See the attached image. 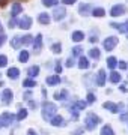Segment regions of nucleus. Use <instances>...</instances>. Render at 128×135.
<instances>
[{"mask_svg": "<svg viewBox=\"0 0 128 135\" xmlns=\"http://www.w3.org/2000/svg\"><path fill=\"white\" fill-rule=\"evenodd\" d=\"M57 113V107L56 104H51V102H44L42 105V117L44 120H51Z\"/></svg>", "mask_w": 128, "mask_h": 135, "instance_id": "nucleus-1", "label": "nucleus"}, {"mask_svg": "<svg viewBox=\"0 0 128 135\" xmlns=\"http://www.w3.org/2000/svg\"><path fill=\"white\" fill-rule=\"evenodd\" d=\"M99 117L94 113H89L88 116H86V120H84V125H86V129L88 131H94L97 128V125L99 123Z\"/></svg>", "mask_w": 128, "mask_h": 135, "instance_id": "nucleus-2", "label": "nucleus"}, {"mask_svg": "<svg viewBox=\"0 0 128 135\" xmlns=\"http://www.w3.org/2000/svg\"><path fill=\"white\" fill-rule=\"evenodd\" d=\"M118 41L119 39L116 38V36H108V38H106L103 41V47H104V50L106 51H112V50L118 45Z\"/></svg>", "mask_w": 128, "mask_h": 135, "instance_id": "nucleus-3", "label": "nucleus"}, {"mask_svg": "<svg viewBox=\"0 0 128 135\" xmlns=\"http://www.w3.org/2000/svg\"><path fill=\"white\" fill-rule=\"evenodd\" d=\"M65 17H66V9H65V6H56L54 11H53L54 21H62Z\"/></svg>", "mask_w": 128, "mask_h": 135, "instance_id": "nucleus-4", "label": "nucleus"}, {"mask_svg": "<svg viewBox=\"0 0 128 135\" xmlns=\"http://www.w3.org/2000/svg\"><path fill=\"white\" fill-rule=\"evenodd\" d=\"M17 24H18V27L23 30H27L32 27V18L30 17H27V15H24V17H20L18 18V21H17Z\"/></svg>", "mask_w": 128, "mask_h": 135, "instance_id": "nucleus-5", "label": "nucleus"}, {"mask_svg": "<svg viewBox=\"0 0 128 135\" xmlns=\"http://www.w3.org/2000/svg\"><path fill=\"white\" fill-rule=\"evenodd\" d=\"M12 122H14V114H11V113H3L0 116V123H2V126H5V128L11 126Z\"/></svg>", "mask_w": 128, "mask_h": 135, "instance_id": "nucleus-6", "label": "nucleus"}, {"mask_svg": "<svg viewBox=\"0 0 128 135\" xmlns=\"http://www.w3.org/2000/svg\"><path fill=\"white\" fill-rule=\"evenodd\" d=\"M127 12V8H125V5H115L112 9H110V15L112 17H121V15H124Z\"/></svg>", "mask_w": 128, "mask_h": 135, "instance_id": "nucleus-7", "label": "nucleus"}, {"mask_svg": "<svg viewBox=\"0 0 128 135\" xmlns=\"http://www.w3.org/2000/svg\"><path fill=\"white\" fill-rule=\"evenodd\" d=\"M103 108H106V110H110L112 113H119V111L124 108V104H113V102H106V104H103Z\"/></svg>", "mask_w": 128, "mask_h": 135, "instance_id": "nucleus-8", "label": "nucleus"}, {"mask_svg": "<svg viewBox=\"0 0 128 135\" xmlns=\"http://www.w3.org/2000/svg\"><path fill=\"white\" fill-rule=\"evenodd\" d=\"M79 14L83 15V17H89V15L92 14V6L89 5V3H81L79 6Z\"/></svg>", "mask_w": 128, "mask_h": 135, "instance_id": "nucleus-9", "label": "nucleus"}, {"mask_svg": "<svg viewBox=\"0 0 128 135\" xmlns=\"http://www.w3.org/2000/svg\"><path fill=\"white\" fill-rule=\"evenodd\" d=\"M41 48H42V35H36V38L33 39V53L39 54Z\"/></svg>", "mask_w": 128, "mask_h": 135, "instance_id": "nucleus-10", "label": "nucleus"}, {"mask_svg": "<svg viewBox=\"0 0 128 135\" xmlns=\"http://www.w3.org/2000/svg\"><path fill=\"white\" fill-rule=\"evenodd\" d=\"M12 99H14L12 90H11V89H5V90H3V93H2V102L6 105V104H11V102H12Z\"/></svg>", "mask_w": 128, "mask_h": 135, "instance_id": "nucleus-11", "label": "nucleus"}, {"mask_svg": "<svg viewBox=\"0 0 128 135\" xmlns=\"http://www.w3.org/2000/svg\"><path fill=\"white\" fill-rule=\"evenodd\" d=\"M110 26L113 29H118V32H121V33H128V21H125V23H112Z\"/></svg>", "mask_w": 128, "mask_h": 135, "instance_id": "nucleus-12", "label": "nucleus"}, {"mask_svg": "<svg viewBox=\"0 0 128 135\" xmlns=\"http://www.w3.org/2000/svg\"><path fill=\"white\" fill-rule=\"evenodd\" d=\"M50 122H51V125H53V126H59V128H62V126L66 125V123H65V120H63V117L59 116V114H56V116H54Z\"/></svg>", "mask_w": 128, "mask_h": 135, "instance_id": "nucleus-13", "label": "nucleus"}, {"mask_svg": "<svg viewBox=\"0 0 128 135\" xmlns=\"http://www.w3.org/2000/svg\"><path fill=\"white\" fill-rule=\"evenodd\" d=\"M21 12H23V6H21L20 3H14L12 8H11V15H12V18H15L17 15H20Z\"/></svg>", "mask_w": 128, "mask_h": 135, "instance_id": "nucleus-14", "label": "nucleus"}, {"mask_svg": "<svg viewBox=\"0 0 128 135\" xmlns=\"http://www.w3.org/2000/svg\"><path fill=\"white\" fill-rule=\"evenodd\" d=\"M6 75H8L11 80H17V78L20 77V69H18V68H9L8 72H6Z\"/></svg>", "mask_w": 128, "mask_h": 135, "instance_id": "nucleus-15", "label": "nucleus"}, {"mask_svg": "<svg viewBox=\"0 0 128 135\" xmlns=\"http://www.w3.org/2000/svg\"><path fill=\"white\" fill-rule=\"evenodd\" d=\"M106 77H107V75H106V71H104V69H99V72H98V77H97V84L103 87L104 84H106V80H107Z\"/></svg>", "mask_w": 128, "mask_h": 135, "instance_id": "nucleus-16", "label": "nucleus"}, {"mask_svg": "<svg viewBox=\"0 0 128 135\" xmlns=\"http://www.w3.org/2000/svg\"><path fill=\"white\" fill-rule=\"evenodd\" d=\"M47 84L48 86H57V84H60V77H57V75H51V77H47Z\"/></svg>", "mask_w": 128, "mask_h": 135, "instance_id": "nucleus-17", "label": "nucleus"}, {"mask_svg": "<svg viewBox=\"0 0 128 135\" xmlns=\"http://www.w3.org/2000/svg\"><path fill=\"white\" fill-rule=\"evenodd\" d=\"M29 56H30V53L27 51V50H21L20 54H18V60H20L21 63H26L27 60H29Z\"/></svg>", "mask_w": 128, "mask_h": 135, "instance_id": "nucleus-18", "label": "nucleus"}, {"mask_svg": "<svg viewBox=\"0 0 128 135\" xmlns=\"http://www.w3.org/2000/svg\"><path fill=\"white\" fill-rule=\"evenodd\" d=\"M89 66H90V63H89L88 59L80 56V59H79V68H80V69H88Z\"/></svg>", "mask_w": 128, "mask_h": 135, "instance_id": "nucleus-19", "label": "nucleus"}, {"mask_svg": "<svg viewBox=\"0 0 128 135\" xmlns=\"http://www.w3.org/2000/svg\"><path fill=\"white\" fill-rule=\"evenodd\" d=\"M83 39H84V33H83V32L77 30V32L72 33V41H74V42H81Z\"/></svg>", "mask_w": 128, "mask_h": 135, "instance_id": "nucleus-20", "label": "nucleus"}, {"mask_svg": "<svg viewBox=\"0 0 128 135\" xmlns=\"http://www.w3.org/2000/svg\"><path fill=\"white\" fill-rule=\"evenodd\" d=\"M68 98V90H62L60 93H54V99H57V101H65Z\"/></svg>", "mask_w": 128, "mask_h": 135, "instance_id": "nucleus-21", "label": "nucleus"}, {"mask_svg": "<svg viewBox=\"0 0 128 135\" xmlns=\"http://www.w3.org/2000/svg\"><path fill=\"white\" fill-rule=\"evenodd\" d=\"M112 83H121V80H122V77H121V74L116 72V71H113V72L110 74V78H108Z\"/></svg>", "mask_w": 128, "mask_h": 135, "instance_id": "nucleus-22", "label": "nucleus"}, {"mask_svg": "<svg viewBox=\"0 0 128 135\" xmlns=\"http://www.w3.org/2000/svg\"><path fill=\"white\" fill-rule=\"evenodd\" d=\"M101 135H115L112 126L110 125H104L103 128H101Z\"/></svg>", "mask_w": 128, "mask_h": 135, "instance_id": "nucleus-23", "label": "nucleus"}, {"mask_svg": "<svg viewBox=\"0 0 128 135\" xmlns=\"http://www.w3.org/2000/svg\"><path fill=\"white\" fill-rule=\"evenodd\" d=\"M92 15L97 17V18H101V17L106 15V11H104L103 8H95V9H92Z\"/></svg>", "mask_w": 128, "mask_h": 135, "instance_id": "nucleus-24", "label": "nucleus"}, {"mask_svg": "<svg viewBox=\"0 0 128 135\" xmlns=\"http://www.w3.org/2000/svg\"><path fill=\"white\" fill-rule=\"evenodd\" d=\"M38 74H39V66H32V68H29V71H27V75H29L30 78L36 77Z\"/></svg>", "mask_w": 128, "mask_h": 135, "instance_id": "nucleus-25", "label": "nucleus"}, {"mask_svg": "<svg viewBox=\"0 0 128 135\" xmlns=\"http://www.w3.org/2000/svg\"><path fill=\"white\" fill-rule=\"evenodd\" d=\"M38 21H39L41 24H48V23H50V15L48 14H39Z\"/></svg>", "mask_w": 128, "mask_h": 135, "instance_id": "nucleus-26", "label": "nucleus"}, {"mask_svg": "<svg viewBox=\"0 0 128 135\" xmlns=\"http://www.w3.org/2000/svg\"><path fill=\"white\" fill-rule=\"evenodd\" d=\"M99 50L98 48H90V51H89V57L90 59H94V60H98L99 59Z\"/></svg>", "mask_w": 128, "mask_h": 135, "instance_id": "nucleus-27", "label": "nucleus"}, {"mask_svg": "<svg viewBox=\"0 0 128 135\" xmlns=\"http://www.w3.org/2000/svg\"><path fill=\"white\" fill-rule=\"evenodd\" d=\"M107 66L110 68V69H115V68L118 66V60H116V57H108L107 59Z\"/></svg>", "mask_w": 128, "mask_h": 135, "instance_id": "nucleus-28", "label": "nucleus"}, {"mask_svg": "<svg viewBox=\"0 0 128 135\" xmlns=\"http://www.w3.org/2000/svg\"><path fill=\"white\" fill-rule=\"evenodd\" d=\"M11 45H12V48H18V47L21 45V38L18 36V35L12 38V41H11Z\"/></svg>", "mask_w": 128, "mask_h": 135, "instance_id": "nucleus-29", "label": "nucleus"}, {"mask_svg": "<svg viewBox=\"0 0 128 135\" xmlns=\"http://www.w3.org/2000/svg\"><path fill=\"white\" fill-rule=\"evenodd\" d=\"M32 42H33V38H32L30 35H26V36L21 38V44H23V45H32Z\"/></svg>", "mask_w": 128, "mask_h": 135, "instance_id": "nucleus-30", "label": "nucleus"}, {"mask_svg": "<svg viewBox=\"0 0 128 135\" xmlns=\"http://www.w3.org/2000/svg\"><path fill=\"white\" fill-rule=\"evenodd\" d=\"M84 108H86V102L84 101H77L75 102V105L72 107V108H71V110H84Z\"/></svg>", "mask_w": 128, "mask_h": 135, "instance_id": "nucleus-31", "label": "nucleus"}, {"mask_svg": "<svg viewBox=\"0 0 128 135\" xmlns=\"http://www.w3.org/2000/svg\"><path fill=\"white\" fill-rule=\"evenodd\" d=\"M81 53H83V47L81 45H75L74 48H72V54H74L75 57H80Z\"/></svg>", "mask_w": 128, "mask_h": 135, "instance_id": "nucleus-32", "label": "nucleus"}, {"mask_svg": "<svg viewBox=\"0 0 128 135\" xmlns=\"http://www.w3.org/2000/svg\"><path fill=\"white\" fill-rule=\"evenodd\" d=\"M59 3V0H42V5L47 6V8H53Z\"/></svg>", "mask_w": 128, "mask_h": 135, "instance_id": "nucleus-33", "label": "nucleus"}, {"mask_svg": "<svg viewBox=\"0 0 128 135\" xmlns=\"http://www.w3.org/2000/svg\"><path fill=\"white\" fill-rule=\"evenodd\" d=\"M26 117H27V110H26V108H21V110L18 111V114H17V119H18V120H24Z\"/></svg>", "mask_w": 128, "mask_h": 135, "instance_id": "nucleus-34", "label": "nucleus"}, {"mask_svg": "<svg viewBox=\"0 0 128 135\" xmlns=\"http://www.w3.org/2000/svg\"><path fill=\"white\" fill-rule=\"evenodd\" d=\"M23 86H24V87H35V86H36V81H35L33 78H27V80H24Z\"/></svg>", "mask_w": 128, "mask_h": 135, "instance_id": "nucleus-35", "label": "nucleus"}, {"mask_svg": "<svg viewBox=\"0 0 128 135\" xmlns=\"http://www.w3.org/2000/svg\"><path fill=\"white\" fill-rule=\"evenodd\" d=\"M60 50H62V45H60L59 42H57V44H53V45H51V51H53V53L60 54Z\"/></svg>", "mask_w": 128, "mask_h": 135, "instance_id": "nucleus-36", "label": "nucleus"}, {"mask_svg": "<svg viewBox=\"0 0 128 135\" xmlns=\"http://www.w3.org/2000/svg\"><path fill=\"white\" fill-rule=\"evenodd\" d=\"M5 66H8V57L0 54V68H5Z\"/></svg>", "mask_w": 128, "mask_h": 135, "instance_id": "nucleus-37", "label": "nucleus"}, {"mask_svg": "<svg viewBox=\"0 0 128 135\" xmlns=\"http://www.w3.org/2000/svg\"><path fill=\"white\" fill-rule=\"evenodd\" d=\"M95 101H97L95 95H94V93H89V95H88V102H89V104H94Z\"/></svg>", "mask_w": 128, "mask_h": 135, "instance_id": "nucleus-38", "label": "nucleus"}, {"mask_svg": "<svg viewBox=\"0 0 128 135\" xmlns=\"http://www.w3.org/2000/svg\"><path fill=\"white\" fill-rule=\"evenodd\" d=\"M118 66L121 68V69H127L128 65H127V62H118Z\"/></svg>", "mask_w": 128, "mask_h": 135, "instance_id": "nucleus-39", "label": "nucleus"}, {"mask_svg": "<svg viewBox=\"0 0 128 135\" xmlns=\"http://www.w3.org/2000/svg\"><path fill=\"white\" fill-rule=\"evenodd\" d=\"M75 2H77V0H62L63 5H74Z\"/></svg>", "mask_w": 128, "mask_h": 135, "instance_id": "nucleus-40", "label": "nucleus"}, {"mask_svg": "<svg viewBox=\"0 0 128 135\" xmlns=\"http://www.w3.org/2000/svg\"><path fill=\"white\" fill-rule=\"evenodd\" d=\"M89 42H90V44L98 42V38H97V36H92V35H90V38H89Z\"/></svg>", "mask_w": 128, "mask_h": 135, "instance_id": "nucleus-41", "label": "nucleus"}, {"mask_svg": "<svg viewBox=\"0 0 128 135\" xmlns=\"http://www.w3.org/2000/svg\"><path fill=\"white\" fill-rule=\"evenodd\" d=\"M66 66L72 68V66H74V60H72V59H68V60H66Z\"/></svg>", "mask_w": 128, "mask_h": 135, "instance_id": "nucleus-42", "label": "nucleus"}, {"mask_svg": "<svg viewBox=\"0 0 128 135\" xmlns=\"http://www.w3.org/2000/svg\"><path fill=\"white\" fill-rule=\"evenodd\" d=\"M5 41H6V36H5V35H0V47L5 44Z\"/></svg>", "mask_w": 128, "mask_h": 135, "instance_id": "nucleus-43", "label": "nucleus"}, {"mask_svg": "<svg viewBox=\"0 0 128 135\" xmlns=\"http://www.w3.org/2000/svg\"><path fill=\"white\" fill-rule=\"evenodd\" d=\"M119 89H121V92H122V93H127L128 92V89H127V86H125V84H122Z\"/></svg>", "mask_w": 128, "mask_h": 135, "instance_id": "nucleus-44", "label": "nucleus"}, {"mask_svg": "<svg viewBox=\"0 0 128 135\" xmlns=\"http://www.w3.org/2000/svg\"><path fill=\"white\" fill-rule=\"evenodd\" d=\"M121 120H122V122H127V120H128V113H127V114H122V116H121Z\"/></svg>", "mask_w": 128, "mask_h": 135, "instance_id": "nucleus-45", "label": "nucleus"}, {"mask_svg": "<svg viewBox=\"0 0 128 135\" xmlns=\"http://www.w3.org/2000/svg\"><path fill=\"white\" fill-rule=\"evenodd\" d=\"M29 107L30 108H36V104H35L33 101H29Z\"/></svg>", "mask_w": 128, "mask_h": 135, "instance_id": "nucleus-46", "label": "nucleus"}, {"mask_svg": "<svg viewBox=\"0 0 128 135\" xmlns=\"http://www.w3.org/2000/svg\"><path fill=\"white\" fill-rule=\"evenodd\" d=\"M27 135H38V134H36L33 129H29V131H27Z\"/></svg>", "mask_w": 128, "mask_h": 135, "instance_id": "nucleus-47", "label": "nucleus"}, {"mask_svg": "<svg viewBox=\"0 0 128 135\" xmlns=\"http://www.w3.org/2000/svg\"><path fill=\"white\" fill-rule=\"evenodd\" d=\"M81 132H83V129H81V128H80V129H75V131H74V134H75V135L81 134Z\"/></svg>", "mask_w": 128, "mask_h": 135, "instance_id": "nucleus-48", "label": "nucleus"}, {"mask_svg": "<svg viewBox=\"0 0 128 135\" xmlns=\"http://www.w3.org/2000/svg\"><path fill=\"white\" fill-rule=\"evenodd\" d=\"M60 71H62V68H60V65H59V63H57V66H56V72L59 74Z\"/></svg>", "mask_w": 128, "mask_h": 135, "instance_id": "nucleus-49", "label": "nucleus"}, {"mask_svg": "<svg viewBox=\"0 0 128 135\" xmlns=\"http://www.w3.org/2000/svg\"><path fill=\"white\" fill-rule=\"evenodd\" d=\"M2 32H3V27H2V23H0V33H2Z\"/></svg>", "mask_w": 128, "mask_h": 135, "instance_id": "nucleus-50", "label": "nucleus"}, {"mask_svg": "<svg viewBox=\"0 0 128 135\" xmlns=\"http://www.w3.org/2000/svg\"><path fill=\"white\" fill-rule=\"evenodd\" d=\"M0 128H2V123H0Z\"/></svg>", "mask_w": 128, "mask_h": 135, "instance_id": "nucleus-51", "label": "nucleus"}]
</instances>
